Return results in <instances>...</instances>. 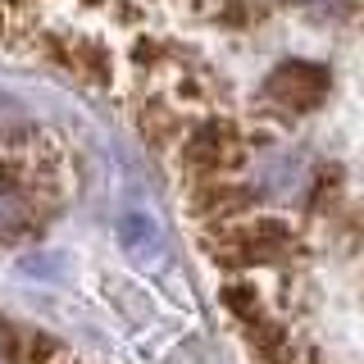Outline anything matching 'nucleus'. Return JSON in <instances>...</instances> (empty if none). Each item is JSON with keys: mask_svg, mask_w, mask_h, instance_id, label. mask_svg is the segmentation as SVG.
<instances>
[{"mask_svg": "<svg viewBox=\"0 0 364 364\" xmlns=\"http://www.w3.org/2000/svg\"><path fill=\"white\" fill-rule=\"evenodd\" d=\"M305 182H310V168L296 155H259L250 164V191L259 200H291L305 191Z\"/></svg>", "mask_w": 364, "mask_h": 364, "instance_id": "2", "label": "nucleus"}, {"mask_svg": "<svg viewBox=\"0 0 364 364\" xmlns=\"http://www.w3.org/2000/svg\"><path fill=\"white\" fill-rule=\"evenodd\" d=\"M264 96L282 100L291 109H310L328 96V68L314 64V60H282L264 77Z\"/></svg>", "mask_w": 364, "mask_h": 364, "instance_id": "1", "label": "nucleus"}, {"mask_svg": "<svg viewBox=\"0 0 364 364\" xmlns=\"http://www.w3.org/2000/svg\"><path fill=\"white\" fill-rule=\"evenodd\" d=\"M0 364H9V333L0 328Z\"/></svg>", "mask_w": 364, "mask_h": 364, "instance_id": "3", "label": "nucleus"}]
</instances>
